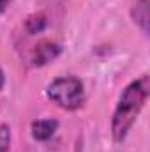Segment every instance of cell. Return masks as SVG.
<instances>
[{"label": "cell", "instance_id": "obj_1", "mask_svg": "<svg viewBox=\"0 0 150 152\" xmlns=\"http://www.w3.org/2000/svg\"><path fill=\"white\" fill-rule=\"evenodd\" d=\"M150 96V76L145 73L124 87L118 96L111 115V138L115 143H122L136 124Z\"/></svg>", "mask_w": 150, "mask_h": 152}, {"label": "cell", "instance_id": "obj_2", "mask_svg": "<svg viewBox=\"0 0 150 152\" xmlns=\"http://www.w3.org/2000/svg\"><path fill=\"white\" fill-rule=\"evenodd\" d=\"M46 97L58 108L74 112L79 110L87 101V92L83 81L74 75L58 76L46 87Z\"/></svg>", "mask_w": 150, "mask_h": 152}, {"label": "cell", "instance_id": "obj_3", "mask_svg": "<svg viewBox=\"0 0 150 152\" xmlns=\"http://www.w3.org/2000/svg\"><path fill=\"white\" fill-rule=\"evenodd\" d=\"M62 53V44L55 42V41H41L37 42L32 50H30V55H28V62L34 66V67H42L50 62H53L58 55Z\"/></svg>", "mask_w": 150, "mask_h": 152}, {"label": "cell", "instance_id": "obj_4", "mask_svg": "<svg viewBox=\"0 0 150 152\" xmlns=\"http://www.w3.org/2000/svg\"><path fill=\"white\" fill-rule=\"evenodd\" d=\"M58 129L57 118H37L30 124V133L36 142H48L55 136Z\"/></svg>", "mask_w": 150, "mask_h": 152}, {"label": "cell", "instance_id": "obj_5", "mask_svg": "<svg viewBox=\"0 0 150 152\" xmlns=\"http://www.w3.org/2000/svg\"><path fill=\"white\" fill-rule=\"evenodd\" d=\"M131 14L134 23L141 28V32L149 36V0H136Z\"/></svg>", "mask_w": 150, "mask_h": 152}, {"label": "cell", "instance_id": "obj_6", "mask_svg": "<svg viewBox=\"0 0 150 152\" xmlns=\"http://www.w3.org/2000/svg\"><path fill=\"white\" fill-rule=\"evenodd\" d=\"M46 25H48V20H46V16H44L42 12H36V14H32V16H28V18L25 20V30H27L30 36L41 34V32L46 28Z\"/></svg>", "mask_w": 150, "mask_h": 152}, {"label": "cell", "instance_id": "obj_7", "mask_svg": "<svg viewBox=\"0 0 150 152\" xmlns=\"http://www.w3.org/2000/svg\"><path fill=\"white\" fill-rule=\"evenodd\" d=\"M11 142H12V133L9 124H0V152L11 151Z\"/></svg>", "mask_w": 150, "mask_h": 152}, {"label": "cell", "instance_id": "obj_8", "mask_svg": "<svg viewBox=\"0 0 150 152\" xmlns=\"http://www.w3.org/2000/svg\"><path fill=\"white\" fill-rule=\"evenodd\" d=\"M11 4H12V0H0V14L5 12V11L11 7Z\"/></svg>", "mask_w": 150, "mask_h": 152}, {"label": "cell", "instance_id": "obj_9", "mask_svg": "<svg viewBox=\"0 0 150 152\" xmlns=\"http://www.w3.org/2000/svg\"><path fill=\"white\" fill-rule=\"evenodd\" d=\"M4 85H5V73H4V69L0 67V90L4 88Z\"/></svg>", "mask_w": 150, "mask_h": 152}]
</instances>
